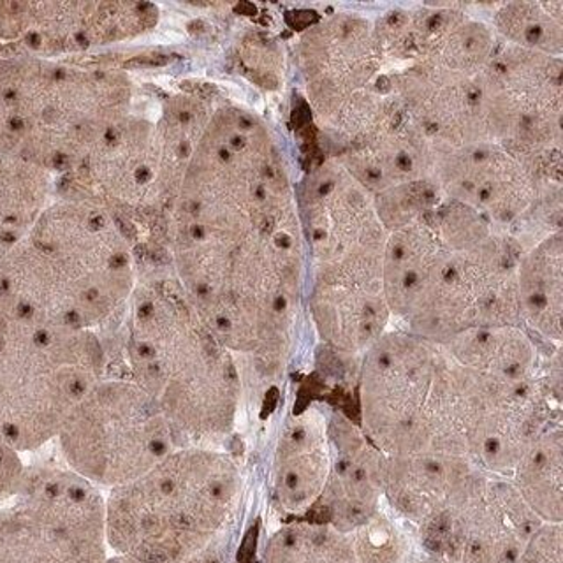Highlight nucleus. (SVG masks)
Here are the masks:
<instances>
[{
  "instance_id": "obj_1",
  "label": "nucleus",
  "mask_w": 563,
  "mask_h": 563,
  "mask_svg": "<svg viewBox=\"0 0 563 563\" xmlns=\"http://www.w3.org/2000/svg\"><path fill=\"white\" fill-rule=\"evenodd\" d=\"M106 374L123 375L163 410L181 448L233 430L240 375L233 354L199 319L169 264L137 254V280L99 333Z\"/></svg>"
},
{
  "instance_id": "obj_2",
  "label": "nucleus",
  "mask_w": 563,
  "mask_h": 563,
  "mask_svg": "<svg viewBox=\"0 0 563 563\" xmlns=\"http://www.w3.org/2000/svg\"><path fill=\"white\" fill-rule=\"evenodd\" d=\"M137 249L136 236L111 211L55 196L25 240L0 261V313L101 333L136 286Z\"/></svg>"
},
{
  "instance_id": "obj_3",
  "label": "nucleus",
  "mask_w": 563,
  "mask_h": 563,
  "mask_svg": "<svg viewBox=\"0 0 563 563\" xmlns=\"http://www.w3.org/2000/svg\"><path fill=\"white\" fill-rule=\"evenodd\" d=\"M134 104L125 70L78 58H0V155L53 178L75 169Z\"/></svg>"
},
{
  "instance_id": "obj_4",
  "label": "nucleus",
  "mask_w": 563,
  "mask_h": 563,
  "mask_svg": "<svg viewBox=\"0 0 563 563\" xmlns=\"http://www.w3.org/2000/svg\"><path fill=\"white\" fill-rule=\"evenodd\" d=\"M240 472L229 454L185 445L106 497V541L141 563H184L210 548L233 512Z\"/></svg>"
},
{
  "instance_id": "obj_5",
  "label": "nucleus",
  "mask_w": 563,
  "mask_h": 563,
  "mask_svg": "<svg viewBox=\"0 0 563 563\" xmlns=\"http://www.w3.org/2000/svg\"><path fill=\"white\" fill-rule=\"evenodd\" d=\"M466 378L444 345L386 334L368 349L361 419L384 456L448 451L465 456Z\"/></svg>"
},
{
  "instance_id": "obj_6",
  "label": "nucleus",
  "mask_w": 563,
  "mask_h": 563,
  "mask_svg": "<svg viewBox=\"0 0 563 563\" xmlns=\"http://www.w3.org/2000/svg\"><path fill=\"white\" fill-rule=\"evenodd\" d=\"M96 331L64 330L0 313V442L32 453L57 440L106 375Z\"/></svg>"
},
{
  "instance_id": "obj_7",
  "label": "nucleus",
  "mask_w": 563,
  "mask_h": 563,
  "mask_svg": "<svg viewBox=\"0 0 563 563\" xmlns=\"http://www.w3.org/2000/svg\"><path fill=\"white\" fill-rule=\"evenodd\" d=\"M69 471L97 488L137 479L181 448L163 410L136 383L106 374L57 437Z\"/></svg>"
},
{
  "instance_id": "obj_8",
  "label": "nucleus",
  "mask_w": 563,
  "mask_h": 563,
  "mask_svg": "<svg viewBox=\"0 0 563 563\" xmlns=\"http://www.w3.org/2000/svg\"><path fill=\"white\" fill-rule=\"evenodd\" d=\"M106 497L69 468L26 466L0 501V563H102Z\"/></svg>"
},
{
  "instance_id": "obj_9",
  "label": "nucleus",
  "mask_w": 563,
  "mask_h": 563,
  "mask_svg": "<svg viewBox=\"0 0 563 563\" xmlns=\"http://www.w3.org/2000/svg\"><path fill=\"white\" fill-rule=\"evenodd\" d=\"M157 22V9L137 2L0 0V58H75L136 40Z\"/></svg>"
},
{
  "instance_id": "obj_10",
  "label": "nucleus",
  "mask_w": 563,
  "mask_h": 563,
  "mask_svg": "<svg viewBox=\"0 0 563 563\" xmlns=\"http://www.w3.org/2000/svg\"><path fill=\"white\" fill-rule=\"evenodd\" d=\"M541 525L515 484L479 471L456 506L422 530L456 563H516Z\"/></svg>"
},
{
  "instance_id": "obj_11",
  "label": "nucleus",
  "mask_w": 563,
  "mask_h": 563,
  "mask_svg": "<svg viewBox=\"0 0 563 563\" xmlns=\"http://www.w3.org/2000/svg\"><path fill=\"white\" fill-rule=\"evenodd\" d=\"M328 435L330 477L321 498L305 519L331 525L349 536L377 515L378 500L384 493V454L369 442L365 431L342 416H334Z\"/></svg>"
},
{
  "instance_id": "obj_12",
  "label": "nucleus",
  "mask_w": 563,
  "mask_h": 563,
  "mask_svg": "<svg viewBox=\"0 0 563 563\" xmlns=\"http://www.w3.org/2000/svg\"><path fill=\"white\" fill-rule=\"evenodd\" d=\"M479 471L448 451L384 456L383 489L400 515L424 528L456 506Z\"/></svg>"
},
{
  "instance_id": "obj_13",
  "label": "nucleus",
  "mask_w": 563,
  "mask_h": 563,
  "mask_svg": "<svg viewBox=\"0 0 563 563\" xmlns=\"http://www.w3.org/2000/svg\"><path fill=\"white\" fill-rule=\"evenodd\" d=\"M330 468V435L322 419L303 416L290 422L273 466V493L278 509L305 518L321 498Z\"/></svg>"
},
{
  "instance_id": "obj_14",
  "label": "nucleus",
  "mask_w": 563,
  "mask_h": 563,
  "mask_svg": "<svg viewBox=\"0 0 563 563\" xmlns=\"http://www.w3.org/2000/svg\"><path fill=\"white\" fill-rule=\"evenodd\" d=\"M312 312L325 342L343 352L368 351L380 336L389 317L380 292L317 284Z\"/></svg>"
},
{
  "instance_id": "obj_15",
  "label": "nucleus",
  "mask_w": 563,
  "mask_h": 563,
  "mask_svg": "<svg viewBox=\"0 0 563 563\" xmlns=\"http://www.w3.org/2000/svg\"><path fill=\"white\" fill-rule=\"evenodd\" d=\"M457 365L493 383L521 386L532 383L536 351L518 325L475 328L444 343Z\"/></svg>"
},
{
  "instance_id": "obj_16",
  "label": "nucleus",
  "mask_w": 563,
  "mask_h": 563,
  "mask_svg": "<svg viewBox=\"0 0 563 563\" xmlns=\"http://www.w3.org/2000/svg\"><path fill=\"white\" fill-rule=\"evenodd\" d=\"M521 321L548 339H562V234L544 238L516 268Z\"/></svg>"
},
{
  "instance_id": "obj_17",
  "label": "nucleus",
  "mask_w": 563,
  "mask_h": 563,
  "mask_svg": "<svg viewBox=\"0 0 563 563\" xmlns=\"http://www.w3.org/2000/svg\"><path fill=\"white\" fill-rule=\"evenodd\" d=\"M55 198V178L34 164L0 155V261L31 233Z\"/></svg>"
},
{
  "instance_id": "obj_18",
  "label": "nucleus",
  "mask_w": 563,
  "mask_h": 563,
  "mask_svg": "<svg viewBox=\"0 0 563 563\" xmlns=\"http://www.w3.org/2000/svg\"><path fill=\"white\" fill-rule=\"evenodd\" d=\"M562 428H545L530 440L512 471L515 488L542 523H562Z\"/></svg>"
},
{
  "instance_id": "obj_19",
  "label": "nucleus",
  "mask_w": 563,
  "mask_h": 563,
  "mask_svg": "<svg viewBox=\"0 0 563 563\" xmlns=\"http://www.w3.org/2000/svg\"><path fill=\"white\" fill-rule=\"evenodd\" d=\"M264 563H356V551L347 533L299 519L273 533Z\"/></svg>"
},
{
  "instance_id": "obj_20",
  "label": "nucleus",
  "mask_w": 563,
  "mask_h": 563,
  "mask_svg": "<svg viewBox=\"0 0 563 563\" xmlns=\"http://www.w3.org/2000/svg\"><path fill=\"white\" fill-rule=\"evenodd\" d=\"M562 2L556 4L506 5L498 16L500 31L506 32L518 48L559 57L562 53Z\"/></svg>"
},
{
  "instance_id": "obj_21",
  "label": "nucleus",
  "mask_w": 563,
  "mask_h": 563,
  "mask_svg": "<svg viewBox=\"0 0 563 563\" xmlns=\"http://www.w3.org/2000/svg\"><path fill=\"white\" fill-rule=\"evenodd\" d=\"M386 528V523H380L378 515H375L365 527L356 530L361 533L360 556L363 563H396L395 542Z\"/></svg>"
},
{
  "instance_id": "obj_22",
  "label": "nucleus",
  "mask_w": 563,
  "mask_h": 563,
  "mask_svg": "<svg viewBox=\"0 0 563 563\" xmlns=\"http://www.w3.org/2000/svg\"><path fill=\"white\" fill-rule=\"evenodd\" d=\"M562 523H542L516 563H563Z\"/></svg>"
},
{
  "instance_id": "obj_23",
  "label": "nucleus",
  "mask_w": 563,
  "mask_h": 563,
  "mask_svg": "<svg viewBox=\"0 0 563 563\" xmlns=\"http://www.w3.org/2000/svg\"><path fill=\"white\" fill-rule=\"evenodd\" d=\"M25 471L22 454L0 442V501L13 497L22 484Z\"/></svg>"
},
{
  "instance_id": "obj_24",
  "label": "nucleus",
  "mask_w": 563,
  "mask_h": 563,
  "mask_svg": "<svg viewBox=\"0 0 563 563\" xmlns=\"http://www.w3.org/2000/svg\"><path fill=\"white\" fill-rule=\"evenodd\" d=\"M184 563H220L219 554L216 553V548L213 544L207 550L202 551V553L196 554L194 559L187 560Z\"/></svg>"
},
{
  "instance_id": "obj_25",
  "label": "nucleus",
  "mask_w": 563,
  "mask_h": 563,
  "mask_svg": "<svg viewBox=\"0 0 563 563\" xmlns=\"http://www.w3.org/2000/svg\"><path fill=\"white\" fill-rule=\"evenodd\" d=\"M102 563H141L136 562V560L128 559V556H120V554H113V556H108Z\"/></svg>"
}]
</instances>
